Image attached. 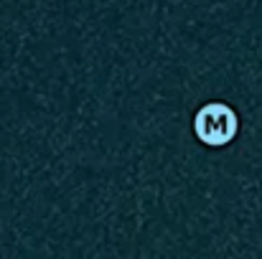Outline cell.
Masks as SVG:
<instances>
[{"label":"cell","mask_w":262,"mask_h":259,"mask_svg":"<svg viewBox=\"0 0 262 259\" xmlns=\"http://www.w3.org/2000/svg\"><path fill=\"white\" fill-rule=\"evenodd\" d=\"M193 132L196 137L209 148H224L229 145L239 132V117L237 112L224 102H206L193 114Z\"/></svg>","instance_id":"obj_1"}]
</instances>
